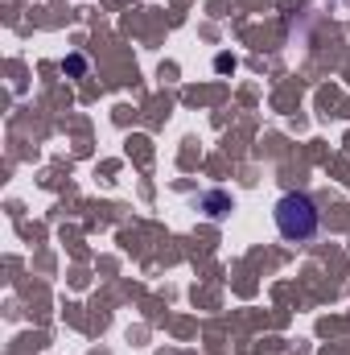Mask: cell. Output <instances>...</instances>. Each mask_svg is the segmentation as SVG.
Here are the masks:
<instances>
[{
  "mask_svg": "<svg viewBox=\"0 0 350 355\" xmlns=\"http://www.w3.org/2000/svg\"><path fill=\"white\" fill-rule=\"evenodd\" d=\"M272 215H276V232H280L288 244H305V240H313L317 227H322V211H317V202H313L305 190L284 194Z\"/></svg>",
  "mask_w": 350,
  "mask_h": 355,
  "instance_id": "1",
  "label": "cell"
},
{
  "mask_svg": "<svg viewBox=\"0 0 350 355\" xmlns=\"http://www.w3.org/2000/svg\"><path fill=\"white\" fill-rule=\"evenodd\" d=\"M202 207H206V215H214V219H219V215H227V211H231V198H227V194H202Z\"/></svg>",
  "mask_w": 350,
  "mask_h": 355,
  "instance_id": "2",
  "label": "cell"
},
{
  "mask_svg": "<svg viewBox=\"0 0 350 355\" xmlns=\"http://www.w3.org/2000/svg\"><path fill=\"white\" fill-rule=\"evenodd\" d=\"M62 71H66V75H83V71H87V58H83V54H71V58L62 62Z\"/></svg>",
  "mask_w": 350,
  "mask_h": 355,
  "instance_id": "3",
  "label": "cell"
}]
</instances>
